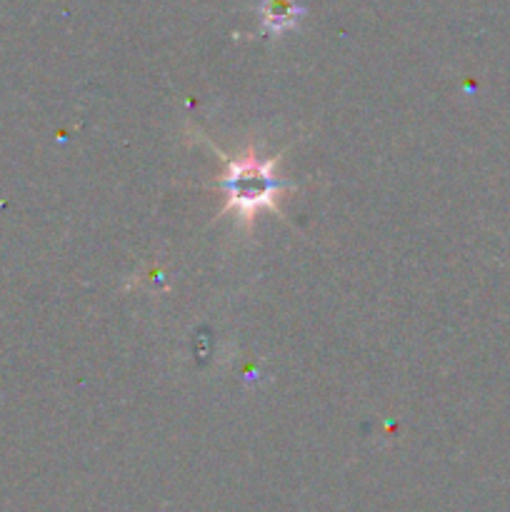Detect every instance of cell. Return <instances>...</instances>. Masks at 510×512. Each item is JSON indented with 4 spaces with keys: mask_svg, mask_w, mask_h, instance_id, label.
Returning a JSON list of instances; mask_svg holds the SVG:
<instances>
[{
    "mask_svg": "<svg viewBox=\"0 0 510 512\" xmlns=\"http://www.w3.org/2000/svg\"><path fill=\"white\" fill-rule=\"evenodd\" d=\"M300 13L303 10L290 3V0H270L268 8H265V25H268L270 33H280L288 25L298 23Z\"/></svg>",
    "mask_w": 510,
    "mask_h": 512,
    "instance_id": "2",
    "label": "cell"
},
{
    "mask_svg": "<svg viewBox=\"0 0 510 512\" xmlns=\"http://www.w3.org/2000/svg\"><path fill=\"white\" fill-rule=\"evenodd\" d=\"M213 150L225 163V178L220 180V188L225 190L228 203H225L223 213L240 215L243 223H253L260 210H278L280 193L293 188V183L275 173L280 155L263 158L255 145H250L240 155L220 153V148H215V145Z\"/></svg>",
    "mask_w": 510,
    "mask_h": 512,
    "instance_id": "1",
    "label": "cell"
}]
</instances>
